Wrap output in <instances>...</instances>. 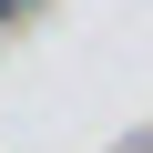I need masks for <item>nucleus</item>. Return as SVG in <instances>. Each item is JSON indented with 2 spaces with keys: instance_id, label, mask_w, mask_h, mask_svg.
<instances>
[{
  "instance_id": "f257e3e1",
  "label": "nucleus",
  "mask_w": 153,
  "mask_h": 153,
  "mask_svg": "<svg viewBox=\"0 0 153 153\" xmlns=\"http://www.w3.org/2000/svg\"><path fill=\"white\" fill-rule=\"evenodd\" d=\"M21 10H41V0H0V21H21Z\"/></svg>"
}]
</instances>
